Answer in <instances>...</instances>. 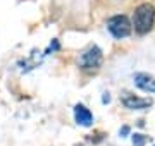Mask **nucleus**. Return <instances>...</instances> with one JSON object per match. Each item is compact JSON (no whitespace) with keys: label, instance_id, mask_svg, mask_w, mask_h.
<instances>
[{"label":"nucleus","instance_id":"f03ea898","mask_svg":"<svg viewBox=\"0 0 155 146\" xmlns=\"http://www.w3.org/2000/svg\"><path fill=\"white\" fill-rule=\"evenodd\" d=\"M102 62H104V53H102V50L97 45H91L79 55V59H78V67L81 69V71H84V72H91V71L100 69Z\"/></svg>","mask_w":155,"mask_h":146},{"label":"nucleus","instance_id":"6e6552de","mask_svg":"<svg viewBox=\"0 0 155 146\" xmlns=\"http://www.w3.org/2000/svg\"><path fill=\"white\" fill-rule=\"evenodd\" d=\"M119 132H121V136H126V134H129V127H127V125H124V127H122V129L119 131Z\"/></svg>","mask_w":155,"mask_h":146},{"label":"nucleus","instance_id":"39448f33","mask_svg":"<svg viewBox=\"0 0 155 146\" xmlns=\"http://www.w3.org/2000/svg\"><path fill=\"white\" fill-rule=\"evenodd\" d=\"M133 81L136 88H140L145 93H155V78L148 72H136L133 76Z\"/></svg>","mask_w":155,"mask_h":146},{"label":"nucleus","instance_id":"423d86ee","mask_svg":"<svg viewBox=\"0 0 155 146\" xmlns=\"http://www.w3.org/2000/svg\"><path fill=\"white\" fill-rule=\"evenodd\" d=\"M74 119H76V122L79 125H84V127H88V125L93 124V113L90 112L84 105H81V103H78L74 107Z\"/></svg>","mask_w":155,"mask_h":146},{"label":"nucleus","instance_id":"7ed1b4c3","mask_svg":"<svg viewBox=\"0 0 155 146\" xmlns=\"http://www.w3.org/2000/svg\"><path fill=\"white\" fill-rule=\"evenodd\" d=\"M107 29L109 33L117 40L127 38L131 31H133V24L129 21V17L124 16V14H117V16H112L110 19H107Z\"/></svg>","mask_w":155,"mask_h":146},{"label":"nucleus","instance_id":"0eeeda50","mask_svg":"<svg viewBox=\"0 0 155 146\" xmlns=\"http://www.w3.org/2000/svg\"><path fill=\"white\" fill-rule=\"evenodd\" d=\"M147 143V136L143 134H133V144L134 146H145Z\"/></svg>","mask_w":155,"mask_h":146},{"label":"nucleus","instance_id":"20e7f679","mask_svg":"<svg viewBox=\"0 0 155 146\" xmlns=\"http://www.w3.org/2000/svg\"><path fill=\"white\" fill-rule=\"evenodd\" d=\"M121 101L127 110H145V108H148L153 105V100L152 98H140V96L129 95V93H124Z\"/></svg>","mask_w":155,"mask_h":146},{"label":"nucleus","instance_id":"1a4fd4ad","mask_svg":"<svg viewBox=\"0 0 155 146\" xmlns=\"http://www.w3.org/2000/svg\"><path fill=\"white\" fill-rule=\"evenodd\" d=\"M110 101V96H109V93H105V96H104V103H109Z\"/></svg>","mask_w":155,"mask_h":146},{"label":"nucleus","instance_id":"f257e3e1","mask_svg":"<svg viewBox=\"0 0 155 146\" xmlns=\"http://www.w3.org/2000/svg\"><path fill=\"white\" fill-rule=\"evenodd\" d=\"M133 28L138 34H147L155 24V7L148 2L140 4L133 14Z\"/></svg>","mask_w":155,"mask_h":146}]
</instances>
